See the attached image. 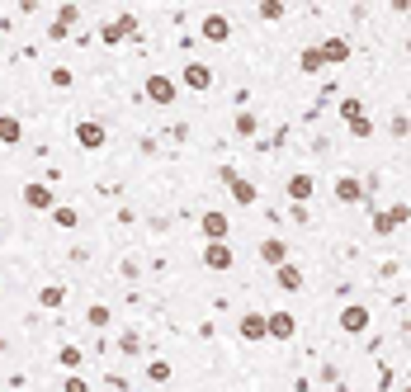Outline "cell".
Listing matches in <instances>:
<instances>
[{"label": "cell", "instance_id": "obj_1", "mask_svg": "<svg viewBox=\"0 0 411 392\" xmlns=\"http://www.w3.org/2000/svg\"><path fill=\"white\" fill-rule=\"evenodd\" d=\"M411 222V204H393V208H374V232L379 236H393L397 227Z\"/></svg>", "mask_w": 411, "mask_h": 392}, {"label": "cell", "instance_id": "obj_2", "mask_svg": "<svg viewBox=\"0 0 411 392\" xmlns=\"http://www.w3.org/2000/svg\"><path fill=\"white\" fill-rule=\"evenodd\" d=\"M19 199H24V208H29V213H52V208H57V194H52L48 185H38V180H29Z\"/></svg>", "mask_w": 411, "mask_h": 392}, {"label": "cell", "instance_id": "obj_3", "mask_svg": "<svg viewBox=\"0 0 411 392\" xmlns=\"http://www.w3.org/2000/svg\"><path fill=\"white\" fill-rule=\"evenodd\" d=\"M199 38H204V43H227V38H232V19L222 15V10H208L204 24H199Z\"/></svg>", "mask_w": 411, "mask_h": 392}, {"label": "cell", "instance_id": "obj_4", "mask_svg": "<svg viewBox=\"0 0 411 392\" xmlns=\"http://www.w3.org/2000/svg\"><path fill=\"white\" fill-rule=\"evenodd\" d=\"M222 180H227V189H232V199H237L241 208H255V199H260V189L251 185V180H241L232 166H222Z\"/></svg>", "mask_w": 411, "mask_h": 392}, {"label": "cell", "instance_id": "obj_5", "mask_svg": "<svg viewBox=\"0 0 411 392\" xmlns=\"http://www.w3.org/2000/svg\"><path fill=\"white\" fill-rule=\"evenodd\" d=\"M232 265H237V255H232V246H227V241H208V246H204V269L227 274Z\"/></svg>", "mask_w": 411, "mask_h": 392}, {"label": "cell", "instance_id": "obj_6", "mask_svg": "<svg viewBox=\"0 0 411 392\" xmlns=\"http://www.w3.org/2000/svg\"><path fill=\"white\" fill-rule=\"evenodd\" d=\"M265 336L269 341H293L298 336V317L293 312H265Z\"/></svg>", "mask_w": 411, "mask_h": 392}, {"label": "cell", "instance_id": "obj_7", "mask_svg": "<svg viewBox=\"0 0 411 392\" xmlns=\"http://www.w3.org/2000/svg\"><path fill=\"white\" fill-rule=\"evenodd\" d=\"M369 321H374V317H369L364 302H345V307H341V331H345V336H364Z\"/></svg>", "mask_w": 411, "mask_h": 392}, {"label": "cell", "instance_id": "obj_8", "mask_svg": "<svg viewBox=\"0 0 411 392\" xmlns=\"http://www.w3.org/2000/svg\"><path fill=\"white\" fill-rule=\"evenodd\" d=\"M175 94H180V85H175L171 76H147V99L152 104H161V109H171Z\"/></svg>", "mask_w": 411, "mask_h": 392}, {"label": "cell", "instance_id": "obj_9", "mask_svg": "<svg viewBox=\"0 0 411 392\" xmlns=\"http://www.w3.org/2000/svg\"><path fill=\"white\" fill-rule=\"evenodd\" d=\"M104 142H109L104 123H95V118H80V123H76V147H85V152H99Z\"/></svg>", "mask_w": 411, "mask_h": 392}, {"label": "cell", "instance_id": "obj_10", "mask_svg": "<svg viewBox=\"0 0 411 392\" xmlns=\"http://www.w3.org/2000/svg\"><path fill=\"white\" fill-rule=\"evenodd\" d=\"M312 189H317V180H312L307 171H293V175L284 180V194H288V199H293L298 208H307V199H312Z\"/></svg>", "mask_w": 411, "mask_h": 392}, {"label": "cell", "instance_id": "obj_11", "mask_svg": "<svg viewBox=\"0 0 411 392\" xmlns=\"http://www.w3.org/2000/svg\"><path fill=\"white\" fill-rule=\"evenodd\" d=\"M128 33H137V15H118V19H109L104 29H99V43H123Z\"/></svg>", "mask_w": 411, "mask_h": 392}, {"label": "cell", "instance_id": "obj_12", "mask_svg": "<svg viewBox=\"0 0 411 392\" xmlns=\"http://www.w3.org/2000/svg\"><path fill=\"white\" fill-rule=\"evenodd\" d=\"M180 80H185V85H190V90H213V66L208 62H185V71H180Z\"/></svg>", "mask_w": 411, "mask_h": 392}, {"label": "cell", "instance_id": "obj_13", "mask_svg": "<svg viewBox=\"0 0 411 392\" xmlns=\"http://www.w3.org/2000/svg\"><path fill=\"white\" fill-rule=\"evenodd\" d=\"M199 232H204L208 241H227V232H232V222H227V213H218V208H208L204 218H199Z\"/></svg>", "mask_w": 411, "mask_h": 392}, {"label": "cell", "instance_id": "obj_14", "mask_svg": "<svg viewBox=\"0 0 411 392\" xmlns=\"http://www.w3.org/2000/svg\"><path fill=\"white\" fill-rule=\"evenodd\" d=\"M336 204H364V180L355 175H336Z\"/></svg>", "mask_w": 411, "mask_h": 392}, {"label": "cell", "instance_id": "obj_15", "mask_svg": "<svg viewBox=\"0 0 411 392\" xmlns=\"http://www.w3.org/2000/svg\"><path fill=\"white\" fill-rule=\"evenodd\" d=\"M317 52H321V62H326V66H331V62L345 66L350 62V43H345V38H321V43H317Z\"/></svg>", "mask_w": 411, "mask_h": 392}, {"label": "cell", "instance_id": "obj_16", "mask_svg": "<svg viewBox=\"0 0 411 392\" xmlns=\"http://www.w3.org/2000/svg\"><path fill=\"white\" fill-rule=\"evenodd\" d=\"M260 260H265V265H288V246L284 241H279V236H265V241H260Z\"/></svg>", "mask_w": 411, "mask_h": 392}, {"label": "cell", "instance_id": "obj_17", "mask_svg": "<svg viewBox=\"0 0 411 392\" xmlns=\"http://www.w3.org/2000/svg\"><path fill=\"white\" fill-rule=\"evenodd\" d=\"M237 331H241V341H269L265 336V312H246L237 321Z\"/></svg>", "mask_w": 411, "mask_h": 392}, {"label": "cell", "instance_id": "obj_18", "mask_svg": "<svg viewBox=\"0 0 411 392\" xmlns=\"http://www.w3.org/2000/svg\"><path fill=\"white\" fill-rule=\"evenodd\" d=\"M62 302H66V288H62V283H43V288H38V307H48V312H57Z\"/></svg>", "mask_w": 411, "mask_h": 392}, {"label": "cell", "instance_id": "obj_19", "mask_svg": "<svg viewBox=\"0 0 411 392\" xmlns=\"http://www.w3.org/2000/svg\"><path fill=\"white\" fill-rule=\"evenodd\" d=\"M274 279H279L284 293H298V288H302V269L298 265H279V269H274Z\"/></svg>", "mask_w": 411, "mask_h": 392}, {"label": "cell", "instance_id": "obj_20", "mask_svg": "<svg viewBox=\"0 0 411 392\" xmlns=\"http://www.w3.org/2000/svg\"><path fill=\"white\" fill-rule=\"evenodd\" d=\"M19 137H24V123H19L15 114H0V142H5V147H15Z\"/></svg>", "mask_w": 411, "mask_h": 392}, {"label": "cell", "instance_id": "obj_21", "mask_svg": "<svg viewBox=\"0 0 411 392\" xmlns=\"http://www.w3.org/2000/svg\"><path fill=\"white\" fill-rule=\"evenodd\" d=\"M255 15L265 19V24H279V19L288 15V5H284V0H260V5H255Z\"/></svg>", "mask_w": 411, "mask_h": 392}, {"label": "cell", "instance_id": "obj_22", "mask_svg": "<svg viewBox=\"0 0 411 392\" xmlns=\"http://www.w3.org/2000/svg\"><path fill=\"white\" fill-rule=\"evenodd\" d=\"M57 364H62L66 374H80V364H85V355H80V345H62V350H57Z\"/></svg>", "mask_w": 411, "mask_h": 392}, {"label": "cell", "instance_id": "obj_23", "mask_svg": "<svg viewBox=\"0 0 411 392\" xmlns=\"http://www.w3.org/2000/svg\"><path fill=\"white\" fill-rule=\"evenodd\" d=\"M321 66H326V62H321V52H317V47H302V52H298V71H302V76H317Z\"/></svg>", "mask_w": 411, "mask_h": 392}, {"label": "cell", "instance_id": "obj_24", "mask_svg": "<svg viewBox=\"0 0 411 392\" xmlns=\"http://www.w3.org/2000/svg\"><path fill=\"white\" fill-rule=\"evenodd\" d=\"M85 321H90L95 331H104L114 321V307H109V302H95V307H85Z\"/></svg>", "mask_w": 411, "mask_h": 392}, {"label": "cell", "instance_id": "obj_25", "mask_svg": "<svg viewBox=\"0 0 411 392\" xmlns=\"http://www.w3.org/2000/svg\"><path fill=\"white\" fill-rule=\"evenodd\" d=\"M48 80H52V90H71V85H76V71H71V66H52Z\"/></svg>", "mask_w": 411, "mask_h": 392}, {"label": "cell", "instance_id": "obj_26", "mask_svg": "<svg viewBox=\"0 0 411 392\" xmlns=\"http://www.w3.org/2000/svg\"><path fill=\"white\" fill-rule=\"evenodd\" d=\"M57 24H62V29L80 24V5H76V0H62V5H57Z\"/></svg>", "mask_w": 411, "mask_h": 392}, {"label": "cell", "instance_id": "obj_27", "mask_svg": "<svg viewBox=\"0 0 411 392\" xmlns=\"http://www.w3.org/2000/svg\"><path fill=\"white\" fill-rule=\"evenodd\" d=\"M341 118H345V123H355V118H364V99H355V94H345V99H341Z\"/></svg>", "mask_w": 411, "mask_h": 392}, {"label": "cell", "instance_id": "obj_28", "mask_svg": "<svg viewBox=\"0 0 411 392\" xmlns=\"http://www.w3.org/2000/svg\"><path fill=\"white\" fill-rule=\"evenodd\" d=\"M237 133L241 137H255L260 133V114H237Z\"/></svg>", "mask_w": 411, "mask_h": 392}, {"label": "cell", "instance_id": "obj_29", "mask_svg": "<svg viewBox=\"0 0 411 392\" xmlns=\"http://www.w3.org/2000/svg\"><path fill=\"white\" fill-rule=\"evenodd\" d=\"M171 374H175V369L166 360H152V364H147V378H152V383H171Z\"/></svg>", "mask_w": 411, "mask_h": 392}, {"label": "cell", "instance_id": "obj_30", "mask_svg": "<svg viewBox=\"0 0 411 392\" xmlns=\"http://www.w3.org/2000/svg\"><path fill=\"white\" fill-rule=\"evenodd\" d=\"M345 128H350V137H360V142L374 137V118H369V114H364V118H355V123H345Z\"/></svg>", "mask_w": 411, "mask_h": 392}, {"label": "cell", "instance_id": "obj_31", "mask_svg": "<svg viewBox=\"0 0 411 392\" xmlns=\"http://www.w3.org/2000/svg\"><path fill=\"white\" fill-rule=\"evenodd\" d=\"M52 222L57 227H76V208H52Z\"/></svg>", "mask_w": 411, "mask_h": 392}, {"label": "cell", "instance_id": "obj_32", "mask_svg": "<svg viewBox=\"0 0 411 392\" xmlns=\"http://www.w3.org/2000/svg\"><path fill=\"white\" fill-rule=\"evenodd\" d=\"M118 350H123V355H137V350H142V341H137V331H123V341H118Z\"/></svg>", "mask_w": 411, "mask_h": 392}, {"label": "cell", "instance_id": "obj_33", "mask_svg": "<svg viewBox=\"0 0 411 392\" xmlns=\"http://www.w3.org/2000/svg\"><path fill=\"white\" fill-rule=\"evenodd\" d=\"M62 392H90V383L80 374H71V378H62Z\"/></svg>", "mask_w": 411, "mask_h": 392}, {"label": "cell", "instance_id": "obj_34", "mask_svg": "<svg viewBox=\"0 0 411 392\" xmlns=\"http://www.w3.org/2000/svg\"><path fill=\"white\" fill-rule=\"evenodd\" d=\"M393 133H397V137H407V133H411V118H407V114H397V118H393Z\"/></svg>", "mask_w": 411, "mask_h": 392}, {"label": "cell", "instance_id": "obj_35", "mask_svg": "<svg viewBox=\"0 0 411 392\" xmlns=\"http://www.w3.org/2000/svg\"><path fill=\"white\" fill-rule=\"evenodd\" d=\"M393 388V369H388V364H379V392H388Z\"/></svg>", "mask_w": 411, "mask_h": 392}, {"label": "cell", "instance_id": "obj_36", "mask_svg": "<svg viewBox=\"0 0 411 392\" xmlns=\"http://www.w3.org/2000/svg\"><path fill=\"white\" fill-rule=\"evenodd\" d=\"M48 38H52V43H66V29H62V24H57V19H52V24H48Z\"/></svg>", "mask_w": 411, "mask_h": 392}, {"label": "cell", "instance_id": "obj_37", "mask_svg": "<svg viewBox=\"0 0 411 392\" xmlns=\"http://www.w3.org/2000/svg\"><path fill=\"white\" fill-rule=\"evenodd\" d=\"M407 392H411V383H407Z\"/></svg>", "mask_w": 411, "mask_h": 392}, {"label": "cell", "instance_id": "obj_38", "mask_svg": "<svg viewBox=\"0 0 411 392\" xmlns=\"http://www.w3.org/2000/svg\"><path fill=\"white\" fill-rule=\"evenodd\" d=\"M407 378H411V374H407Z\"/></svg>", "mask_w": 411, "mask_h": 392}]
</instances>
